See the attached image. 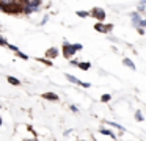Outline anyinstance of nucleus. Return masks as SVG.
Instances as JSON below:
<instances>
[{
  "label": "nucleus",
  "instance_id": "nucleus-1",
  "mask_svg": "<svg viewBox=\"0 0 146 141\" xmlns=\"http://www.w3.org/2000/svg\"><path fill=\"white\" fill-rule=\"evenodd\" d=\"M80 44H76V46H71V44H68V42H64L63 44V53H64V56H72L74 53H76V50H79L80 49Z\"/></svg>",
  "mask_w": 146,
  "mask_h": 141
},
{
  "label": "nucleus",
  "instance_id": "nucleus-2",
  "mask_svg": "<svg viewBox=\"0 0 146 141\" xmlns=\"http://www.w3.org/2000/svg\"><path fill=\"white\" fill-rule=\"evenodd\" d=\"M93 16L98 17L99 21H104V19H105V13L102 11L101 8H94V9H93Z\"/></svg>",
  "mask_w": 146,
  "mask_h": 141
},
{
  "label": "nucleus",
  "instance_id": "nucleus-3",
  "mask_svg": "<svg viewBox=\"0 0 146 141\" xmlns=\"http://www.w3.org/2000/svg\"><path fill=\"white\" fill-rule=\"evenodd\" d=\"M94 28L98 31H102V33H107L108 30H111V25H104V24H96Z\"/></svg>",
  "mask_w": 146,
  "mask_h": 141
},
{
  "label": "nucleus",
  "instance_id": "nucleus-4",
  "mask_svg": "<svg viewBox=\"0 0 146 141\" xmlns=\"http://www.w3.org/2000/svg\"><path fill=\"white\" fill-rule=\"evenodd\" d=\"M66 78H68V80L71 81V83H77V85H82V81H80L79 78H77V77H74V75H71V74H68V75H66Z\"/></svg>",
  "mask_w": 146,
  "mask_h": 141
},
{
  "label": "nucleus",
  "instance_id": "nucleus-5",
  "mask_svg": "<svg viewBox=\"0 0 146 141\" xmlns=\"http://www.w3.org/2000/svg\"><path fill=\"white\" fill-rule=\"evenodd\" d=\"M44 97H46V99H49V100H58V96H57V94H54V93L44 94Z\"/></svg>",
  "mask_w": 146,
  "mask_h": 141
},
{
  "label": "nucleus",
  "instance_id": "nucleus-6",
  "mask_svg": "<svg viewBox=\"0 0 146 141\" xmlns=\"http://www.w3.org/2000/svg\"><path fill=\"white\" fill-rule=\"evenodd\" d=\"M123 63H124V64L127 66V68H130V69H135V64H133V63L130 61L129 58H124V60H123Z\"/></svg>",
  "mask_w": 146,
  "mask_h": 141
},
{
  "label": "nucleus",
  "instance_id": "nucleus-7",
  "mask_svg": "<svg viewBox=\"0 0 146 141\" xmlns=\"http://www.w3.org/2000/svg\"><path fill=\"white\" fill-rule=\"evenodd\" d=\"M132 21H133V24H135V25L140 24V16L137 14V13H133V14H132Z\"/></svg>",
  "mask_w": 146,
  "mask_h": 141
},
{
  "label": "nucleus",
  "instance_id": "nucleus-8",
  "mask_svg": "<svg viewBox=\"0 0 146 141\" xmlns=\"http://www.w3.org/2000/svg\"><path fill=\"white\" fill-rule=\"evenodd\" d=\"M57 53H58L57 49H50V50H47V53H46V55H47V56H52V58H54V55H57Z\"/></svg>",
  "mask_w": 146,
  "mask_h": 141
},
{
  "label": "nucleus",
  "instance_id": "nucleus-9",
  "mask_svg": "<svg viewBox=\"0 0 146 141\" xmlns=\"http://www.w3.org/2000/svg\"><path fill=\"white\" fill-rule=\"evenodd\" d=\"M101 133H102V135H108L110 138H115V135L111 133L110 130H107V128H102V130H101Z\"/></svg>",
  "mask_w": 146,
  "mask_h": 141
},
{
  "label": "nucleus",
  "instance_id": "nucleus-10",
  "mask_svg": "<svg viewBox=\"0 0 146 141\" xmlns=\"http://www.w3.org/2000/svg\"><path fill=\"white\" fill-rule=\"evenodd\" d=\"M8 81H10L11 85H19V83H21V81L17 80L16 77H8Z\"/></svg>",
  "mask_w": 146,
  "mask_h": 141
},
{
  "label": "nucleus",
  "instance_id": "nucleus-11",
  "mask_svg": "<svg viewBox=\"0 0 146 141\" xmlns=\"http://www.w3.org/2000/svg\"><path fill=\"white\" fill-rule=\"evenodd\" d=\"M77 16H79V17H88V13L86 11H77Z\"/></svg>",
  "mask_w": 146,
  "mask_h": 141
},
{
  "label": "nucleus",
  "instance_id": "nucleus-12",
  "mask_svg": "<svg viewBox=\"0 0 146 141\" xmlns=\"http://www.w3.org/2000/svg\"><path fill=\"white\" fill-rule=\"evenodd\" d=\"M79 66H80V68L83 69V71H86V69H88V68H90V66H91V64H90V63H80Z\"/></svg>",
  "mask_w": 146,
  "mask_h": 141
},
{
  "label": "nucleus",
  "instance_id": "nucleus-13",
  "mask_svg": "<svg viewBox=\"0 0 146 141\" xmlns=\"http://www.w3.org/2000/svg\"><path fill=\"white\" fill-rule=\"evenodd\" d=\"M102 102H107V100H110V94H104V96L101 97Z\"/></svg>",
  "mask_w": 146,
  "mask_h": 141
},
{
  "label": "nucleus",
  "instance_id": "nucleus-14",
  "mask_svg": "<svg viewBox=\"0 0 146 141\" xmlns=\"http://www.w3.org/2000/svg\"><path fill=\"white\" fill-rule=\"evenodd\" d=\"M135 118H137V121H143V115H141L140 111L135 113Z\"/></svg>",
  "mask_w": 146,
  "mask_h": 141
},
{
  "label": "nucleus",
  "instance_id": "nucleus-15",
  "mask_svg": "<svg viewBox=\"0 0 146 141\" xmlns=\"http://www.w3.org/2000/svg\"><path fill=\"white\" fill-rule=\"evenodd\" d=\"M2 5H10V3H14V0H0Z\"/></svg>",
  "mask_w": 146,
  "mask_h": 141
},
{
  "label": "nucleus",
  "instance_id": "nucleus-16",
  "mask_svg": "<svg viewBox=\"0 0 146 141\" xmlns=\"http://www.w3.org/2000/svg\"><path fill=\"white\" fill-rule=\"evenodd\" d=\"M17 55H19V56H21V58H22V60H29V56H27V55H25V53H22V52H19V50H17Z\"/></svg>",
  "mask_w": 146,
  "mask_h": 141
},
{
  "label": "nucleus",
  "instance_id": "nucleus-17",
  "mask_svg": "<svg viewBox=\"0 0 146 141\" xmlns=\"http://www.w3.org/2000/svg\"><path fill=\"white\" fill-rule=\"evenodd\" d=\"M138 27H146V19H143V21H140Z\"/></svg>",
  "mask_w": 146,
  "mask_h": 141
},
{
  "label": "nucleus",
  "instance_id": "nucleus-18",
  "mask_svg": "<svg viewBox=\"0 0 146 141\" xmlns=\"http://www.w3.org/2000/svg\"><path fill=\"white\" fill-rule=\"evenodd\" d=\"M7 44H8V42L3 39V38H0V46H7Z\"/></svg>",
  "mask_w": 146,
  "mask_h": 141
},
{
  "label": "nucleus",
  "instance_id": "nucleus-19",
  "mask_svg": "<svg viewBox=\"0 0 146 141\" xmlns=\"http://www.w3.org/2000/svg\"><path fill=\"white\" fill-rule=\"evenodd\" d=\"M143 3H146V0H141V5H143Z\"/></svg>",
  "mask_w": 146,
  "mask_h": 141
},
{
  "label": "nucleus",
  "instance_id": "nucleus-20",
  "mask_svg": "<svg viewBox=\"0 0 146 141\" xmlns=\"http://www.w3.org/2000/svg\"><path fill=\"white\" fill-rule=\"evenodd\" d=\"M0 125H2V119H0Z\"/></svg>",
  "mask_w": 146,
  "mask_h": 141
}]
</instances>
